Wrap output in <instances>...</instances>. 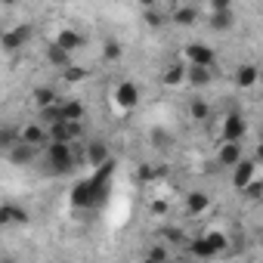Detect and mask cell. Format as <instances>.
Instances as JSON below:
<instances>
[{"mask_svg":"<svg viewBox=\"0 0 263 263\" xmlns=\"http://www.w3.org/2000/svg\"><path fill=\"white\" fill-rule=\"evenodd\" d=\"M44 56H47V62H50V65H53V68H62V71H65V68H71V65H74V56H71V53H65V50H62V47H59V44H50V47H47V53H44Z\"/></svg>","mask_w":263,"mask_h":263,"instance_id":"15","label":"cell"},{"mask_svg":"<svg viewBox=\"0 0 263 263\" xmlns=\"http://www.w3.org/2000/svg\"><path fill=\"white\" fill-rule=\"evenodd\" d=\"M167 19H171L174 25H180V28H189V25H195V22L201 19V10L192 7V4H174V7L167 10Z\"/></svg>","mask_w":263,"mask_h":263,"instance_id":"7","label":"cell"},{"mask_svg":"<svg viewBox=\"0 0 263 263\" xmlns=\"http://www.w3.org/2000/svg\"><path fill=\"white\" fill-rule=\"evenodd\" d=\"M232 10H211V16H208V25L214 28V31H229L232 28Z\"/></svg>","mask_w":263,"mask_h":263,"instance_id":"19","label":"cell"},{"mask_svg":"<svg viewBox=\"0 0 263 263\" xmlns=\"http://www.w3.org/2000/svg\"><path fill=\"white\" fill-rule=\"evenodd\" d=\"M121 56H124V47H121L115 37H108V41L102 44V59H105V62H118Z\"/></svg>","mask_w":263,"mask_h":263,"instance_id":"25","label":"cell"},{"mask_svg":"<svg viewBox=\"0 0 263 263\" xmlns=\"http://www.w3.org/2000/svg\"><path fill=\"white\" fill-rule=\"evenodd\" d=\"M254 171H257V161H248V158H245V161L232 171V186H235L238 192H245L248 186H254V177H257Z\"/></svg>","mask_w":263,"mask_h":263,"instance_id":"12","label":"cell"},{"mask_svg":"<svg viewBox=\"0 0 263 263\" xmlns=\"http://www.w3.org/2000/svg\"><path fill=\"white\" fill-rule=\"evenodd\" d=\"M28 220H31L28 211L19 208V204H13V201H7L4 208H0V223H4V226H25Z\"/></svg>","mask_w":263,"mask_h":263,"instance_id":"14","label":"cell"},{"mask_svg":"<svg viewBox=\"0 0 263 263\" xmlns=\"http://www.w3.org/2000/svg\"><path fill=\"white\" fill-rule=\"evenodd\" d=\"M31 99H34V105H37L41 111H47V108H56V105L62 102V96H59V93H56V87H50V84H44V87H34Z\"/></svg>","mask_w":263,"mask_h":263,"instance_id":"13","label":"cell"},{"mask_svg":"<svg viewBox=\"0 0 263 263\" xmlns=\"http://www.w3.org/2000/svg\"><path fill=\"white\" fill-rule=\"evenodd\" d=\"M248 134V121L241 111H229L220 124V143H241V137Z\"/></svg>","mask_w":263,"mask_h":263,"instance_id":"3","label":"cell"},{"mask_svg":"<svg viewBox=\"0 0 263 263\" xmlns=\"http://www.w3.org/2000/svg\"><path fill=\"white\" fill-rule=\"evenodd\" d=\"M260 81V68L254 65V62H241L238 68H235V84L241 87V90H248V87H254Z\"/></svg>","mask_w":263,"mask_h":263,"instance_id":"16","label":"cell"},{"mask_svg":"<svg viewBox=\"0 0 263 263\" xmlns=\"http://www.w3.org/2000/svg\"><path fill=\"white\" fill-rule=\"evenodd\" d=\"M19 143H25V146H31V149H47L50 130H47L44 124H25V127L19 130Z\"/></svg>","mask_w":263,"mask_h":263,"instance_id":"6","label":"cell"},{"mask_svg":"<svg viewBox=\"0 0 263 263\" xmlns=\"http://www.w3.org/2000/svg\"><path fill=\"white\" fill-rule=\"evenodd\" d=\"M34 155H37V149H31V146H25V143H19V146H13L10 152H7V158L13 161V164H31L34 161Z\"/></svg>","mask_w":263,"mask_h":263,"instance_id":"20","label":"cell"},{"mask_svg":"<svg viewBox=\"0 0 263 263\" xmlns=\"http://www.w3.org/2000/svg\"><path fill=\"white\" fill-rule=\"evenodd\" d=\"M186 71H189V65H167V68H164V84H167V87L183 84V81H186Z\"/></svg>","mask_w":263,"mask_h":263,"instance_id":"24","label":"cell"},{"mask_svg":"<svg viewBox=\"0 0 263 263\" xmlns=\"http://www.w3.org/2000/svg\"><path fill=\"white\" fill-rule=\"evenodd\" d=\"M257 161H263V143L257 146Z\"/></svg>","mask_w":263,"mask_h":263,"instance_id":"32","label":"cell"},{"mask_svg":"<svg viewBox=\"0 0 263 263\" xmlns=\"http://www.w3.org/2000/svg\"><path fill=\"white\" fill-rule=\"evenodd\" d=\"M189 115H192L195 121H208V118H211V105H208L204 99H192V102H189Z\"/></svg>","mask_w":263,"mask_h":263,"instance_id":"26","label":"cell"},{"mask_svg":"<svg viewBox=\"0 0 263 263\" xmlns=\"http://www.w3.org/2000/svg\"><path fill=\"white\" fill-rule=\"evenodd\" d=\"M146 22H149L152 28H161V25L167 22V16H161V13H158L155 7H149V10H146Z\"/></svg>","mask_w":263,"mask_h":263,"instance_id":"29","label":"cell"},{"mask_svg":"<svg viewBox=\"0 0 263 263\" xmlns=\"http://www.w3.org/2000/svg\"><path fill=\"white\" fill-rule=\"evenodd\" d=\"M4 263H16V260H13V257H4Z\"/></svg>","mask_w":263,"mask_h":263,"instance_id":"33","label":"cell"},{"mask_svg":"<svg viewBox=\"0 0 263 263\" xmlns=\"http://www.w3.org/2000/svg\"><path fill=\"white\" fill-rule=\"evenodd\" d=\"M208 208H211V195H208V192H198V189H195V192L186 195V211H189L192 217H195V214H204Z\"/></svg>","mask_w":263,"mask_h":263,"instance_id":"18","label":"cell"},{"mask_svg":"<svg viewBox=\"0 0 263 263\" xmlns=\"http://www.w3.org/2000/svg\"><path fill=\"white\" fill-rule=\"evenodd\" d=\"M87 164H90L93 171H99V167L111 164V152H108V143H102V140L90 143V146H87Z\"/></svg>","mask_w":263,"mask_h":263,"instance_id":"11","label":"cell"},{"mask_svg":"<svg viewBox=\"0 0 263 263\" xmlns=\"http://www.w3.org/2000/svg\"><path fill=\"white\" fill-rule=\"evenodd\" d=\"M211 10H232V4H229V0H214Z\"/></svg>","mask_w":263,"mask_h":263,"instance_id":"31","label":"cell"},{"mask_svg":"<svg viewBox=\"0 0 263 263\" xmlns=\"http://www.w3.org/2000/svg\"><path fill=\"white\" fill-rule=\"evenodd\" d=\"M189 251H192V257H201V260H211V257H217V251L211 248L208 235H198V238H192V241H189Z\"/></svg>","mask_w":263,"mask_h":263,"instance_id":"21","label":"cell"},{"mask_svg":"<svg viewBox=\"0 0 263 263\" xmlns=\"http://www.w3.org/2000/svg\"><path fill=\"white\" fill-rule=\"evenodd\" d=\"M87 74H90V71H87L84 65H71V68H65V71H62V78H65L68 84H78V81H84Z\"/></svg>","mask_w":263,"mask_h":263,"instance_id":"28","label":"cell"},{"mask_svg":"<svg viewBox=\"0 0 263 263\" xmlns=\"http://www.w3.org/2000/svg\"><path fill=\"white\" fill-rule=\"evenodd\" d=\"M257 263H263V260H257Z\"/></svg>","mask_w":263,"mask_h":263,"instance_id":"36","label":"cell"},{"mask_svg":"<svg viewBox=\"0 0 263 263\" xmlns=\"http://www.w3.org/2000/svg\"><path fill=\"white\" fill-rule=\"evenodd\" d=\"M53 44H59V47H62L65 53H71V56H74L78 50H84L87 37H84V34L78 31V28H62V31L56 34V41H53Z\"/></svg>","mask_w":263,"mask_h":263,"instance_id":"10","label":"cell"},{"mask_svg":"<svg viewBox=\"0 0 263 263\" xmlns=\"http://www.w3.org/2000/svg\"><path fill=\"white\" fill-rule=\"evenodd\" d=\"M28 41H31V28L28 25H13V28H7L4 34H0V47H4L7 53H19Z\"/></svg>","mask_w":263,"mask_h":263,"instance_id":"5","label":"cell"},{"mask_svg":"<svg viewBox=\"0 0 263 263\" xmlns=\"http://www.w3.org/2000/svg\"><path fill=\"white\" fill-rule=\"evenodd\" d=\"M208 235V241H211V248L217 251V254H223L226 248H229V238L223 235V232H217V229H211V232H204Z\"/></svg>","mask_w":263,"mask_h":263,"instance_id":"27","label":"cell"},{"mask_svg":"<svg viewBox=\"0 0 263 263\" xmlns=\"http://www.w3.org/2000/svg\"><path fill=\"white\" fill-rule=\"evenodd\" d=\"M78 149L81 146H68V143H47L44 155H47V167L53 174H68L78 164Z\"/></svg>","mask_w":263,"mask_h":263,"instance_id":"2","label":"cell"},{"mask_svg":"<svg viewBox=\"0 0 263 263\" xmlns=\"http://www.w3.org/2000/svg\"><path fill=\"white\" fill-rule=\"evenodd\" d=\"M186 81H189L192 87H208V84L214 81V74H211V68H198V65H189V71H186Z\"/></svg>","mask_w":263,"mask_h":263,"instance_id":"22","label":"cell"},{"mask_svg":"<svg viewBox=\"0 0 263 263\" xmlns=\"http://www.w3.org/2000/svg\"><path fill=\"white\" fill-rule=\"evenodd\" d=\"M115 102H118V108H124V111L137 108V102H140V87H137L134 81H121V84L115 87Z\"/></svg>","mask_w":263,"mask_h":263,"instance_id":"8","label":"cell"},{"mask_svg":"<svg viewBox=\"0 0 263 263\" xmlns=\"http://www.w3.org/2000/svg\"><path fill=\"white\" fill-rule=\"evenodd\" d=\"M149 257H152L155 263H164V260H167V251H164L161 245H155V248H149Z\"/></svg>","mask_w":263,"mask_h":263,"instance_id":"30","label":"cell"},{"mask_svg":"<svg viewBox=\"0 0 263 263\" xmlns=\"http://www.w3.org/2000/svg\"><path fill=\"white\" fill-rule=\"evenodd\" d=\"M260 238H263V229H260Z\"/></svg>","mask_w":263,"mask_h":263,"instance_id":"35","label":"cell"},{"mask_svg":"<svg viewBox=\"0 0 263 263\" xmlns=\"http://www.w3.org/2000/svg\"><path fill=\"white\" fill-rule=\"evenodd\" d=\"M186 62L189 65H198V68H214V59H217V53H214V47H208V44H201V41H192V44H186Z\"/></svg>","mask_w":263,"mask_h":263,"instance_id":"4","label":"cell"},{"mask_svg":"<svg viewBox=\"0 0 263 263\" xmlns=\"http://www.w3.org/2000/svg\"><path fill=\"white\" fill-rule=\"evenodd\" d=\"M111 171H115V161L105 164V167H99V171H93L90 177L78 180V183L71 186V204L81 208V211L99 208V204L108 198V192H111Z\"/></svg>","mask_w":263,"mask_h":263,"instance_id":"1","label":"cell"},{"mask_svg":"<svg viewBox=\"0 0 263 263\" xmlns=\"http://www.w3.org/2000/svg\"><path fill=\"white\" fill-rule=\"evenodd\" d=\"M241 161H245L241 143H220V149H217V164H220V167H229V171H235Z\"/></svg>","mask_w":263,"mask_h":263,"instance_id":"9","label":"cell"},{"mask_svg":"<svg viewBox=\"0 0 263 263\" xmlns=\"http://www.w3.org/2000/svg\"><path fill=\"white\" fill-rule=\"evenodd\" d=\"M59 118L68 121V124H81L84 121V105L78 99H62L59 102Z\"/></svg>","mask_w":263,"mask_h":263,"instance_id":"17","label":"cell"},{"mask_svg":"<svg viewBox=\"0 0 263 263\" xmlns=\"http://www.w3.org/2000/svg\"><path fill=\"white\" fill-rule=\"evenodd\" d=\"M143 263H155V260H152V257H146V260H143Z\"/></svg>","mask_w":263,"mask_h":263,"instance_id":"34","label":"cell"},{"mask_svg":"<svg viewBox=\"0 0 263 263\" xmlns=\"http://www.w3.org/2000/svg\"><path fill=\"white\" fill-rule=\"evenodd\" d=\"M149 143H152L155 149H161V152H164V149H174V143H177V140H174V134H167L164 127H155L152 134H149Z\"/></svg>","mask_w":263,"mask_h":263,"instance_id":"23","label":"cell"}]
</instances>
